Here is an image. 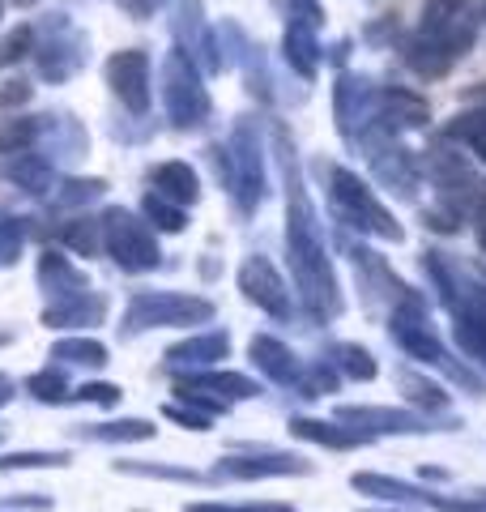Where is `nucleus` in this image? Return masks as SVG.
<instances>
[{"label": "nucleus", "mask_w": 486, "mask_h": 512, "mask_svg": "<svg viewBox=\"0 0 486 512\" xmlns=\"http://www.w3.org/2000/svg\"><path fill=\"white\" fill-rule=\"evenodd\" d=\"M218 158V175H226V188L243 214L261 210L265 197H269V175H265V146H261V133H256L252 120H239L226 150L214 146Z\"/></svg>", "instance_id": "3"}, {"label": "nucleus", "mask_w": 486, "mask_h": 512, "mask_svg": "<svg viewBox=\"0 0 486 512\" xmlns=\"http://www.w3.org/2000/svg\"><path fill=\"white\" fill-rule=\"evenodd\" d=\"M282 171H286V256H290V278L299 286V299L312 320H333L342 312V286H337L329 244H324L316 205L307 197L299 158L290 146H282Z\"/></svg>", "instance_id": "1"}, {"label": "nucleus", "mask_w": 486, "mask_h": 512, "mask_svg": "<svg viewBox=\"0 0 486 512\" xmlns=\"http://www.w3.org/2000/svg\"><path fill=\"white\" fill-rule=\"evenodd\" d=\"M141 210H145V218H150L158 231H171V235H175V231H184V222H188L184 205H175V201H167V197H158L154 188L145 192V205H141Z\"/></svg>", "instance_id": "37"}, {"label": "nucleus", "mask_w": 486, "mask_h": 512, "mask_svg": "<svg viewBox=\"0 0 486 512\" xmlns=\"http://www.w3.org/2000/svg\"><path fill=\"white\" fill-rule=\"evenodd\" d=\"M248 355H252V363L261 367V372L273 380V384H299V376H303V359L290 350L286 342H278V338H269V333H261V338H252V346H248Z\"/></svg>", "instance_id": "22"}, {"label": "nucleus", "mask_w": 486, "mask_h": 512, "mask_svg": "<svg viewBox=\"0 0 486 512\" xmlns=\"http://www.w3.org/2000/svg\"><path fill=\"white\" fill-rule=\"evenodd\" d=\"M13 393H18V384H13L5 372H0V406H9V402H13Z\"/></svg>", "instance_id": "52"}, {"label": "nucleus", "mask_w": 486, "mask_h": 512, "mask_svg": "<svg viewBox=\"0 0 486 512\" xmlns=\"http://www.w3.org/2000/svg\"><path fill=\"white\" fill-rule=\"evenodd\" d=\"M107 86L133 116H145V111H150V56H145L141 47L116 52L107 60Z\"/></svg>", "instance_id": "15"}, {"label": "nucleus", "mask_w": 486, "mask_h": 512, "mask_svg": "<svg viewBox=\"0 0 486 512\" xmlns=\"http://www.w3.org/2000/svg\"><path fill=\"white\" fill-rule=\"evenodd\" d=\"M295 389H299L303 397H324V393H333V389H337V372H333V363H307Z\"/></svg>", "instance_id": "41"}, {"label": "nucleus", "mask_w": 486, "mask_h": 512, "mask_svg": "<svg viewBox=\"0 0 486 512\" xmlns=\"http://www.w3.org/2000/svg\"><path fill=\"white\" fill-rule=\"evenodd\" d=\"M401 389L414 406H427V410H448V393L440 389L435 380L418 376V372H401Z\"/></svg>", "instance_id": "39"}, {"label": "nucleus", "mask_w": 486, "mask_h": 512, "mask_svg": "<svg viewBox=\"0 0 486 512\" xmlns=\"http://www.w3.org/2000/svg\"><path fill=\"white\" fill-rule=\"evenodd\" d=\"M350 487L359 495H376L388 504H431V491L418 483H405V478H388V474H354Z\"/></svg>", "instance_id": "27"}, {"label": "nucleus", "mask_w": 486, "mask_h": 512, "mask_svg": "<svg viewBox=\"0 0 486 512\" xmlns=\"http://www.w3.org/2000/svg\"><path fill=\"white\" fill-rule=\"evenodd\" d=\"M22 103H30V86L22 82H0V111H13V107H22Z\"/></svg>", "instance_id": "50"}, {"label": "nucleus", "mask_w": 486, "mask_h": 512, "mask_svg": "<svg viewBox=\"0 0 486 512\" xmlns=\"http://www.w3.org/2000/svg\"><path fill=\"white\" fill-rule=\"evenodd\" d=\"M13 5H22V9H30V5H39V0H13Z\"/></svg>", "instance_id": "55"}, {"label": "nucleus", "mask_w": 486, "mask_h": 512, "mask_svg": "<svg viewBox=\"0 0 486 512\" xmlns=\"http://www.w3.org/2000/svg\"><path fill=\"white\" fill-rule=\"evenodd\" d=\"M282 56H286V64H290V69H295L299 77H307V82H312V77L320 73L316 26L290 18V22H286V35H282Z\"/></svg>", "instance_id": "26"}, {"label": "nucleus", "mask_w": 486, "mask_h": 512, "mask_svg": "<svg viewBox=\"0 0 486 512\" xmlns=\"http://www.w3.org/2000/svg\"><path fill=\"white\" fill-rule=\"evenodd\" d=\"M103 252L124 274H150L162 265V248L150 222H141L133 210H107L103 218Z\"/></svg>", "instance_id": "8"}, {"label": "nucleus", "mask_w": 486, "mask_h": 512, "mask_svg": "<svg viewBox=\"0 0 486 512\" xmlns=\"http://www.w3.org/2000/svg\"><path fill=\"white\" fill-rule=\"evenodd\" d=\"M478 495H482V500H486V491H478Z\"/></svg>", "instance_id": "57"}, {"label": "nucleus", "mask_w": 486, "mask_h": 512, "mask_svg": "<svg viewBox=\"0 0 486 512\" xmlns=\"http://www.w3.org/2000/svg\"><path fill=\"white\" fill-rule=\"evenodd\" d=\"M290 436H299V440H307V444H320V448H337V453L371 444V436H363L359 427L337 423V419H307V414L290 419Z\"/></svg>", "instance_id": "21"}, {"label": "nucleus", "mask_w": 486, "mask_h": 512, "mask_svg": "<svg viewBox=\"0 0 486 512\" xmlns=\"http://www.w3.org/2000/svg\"><path fill=\"white\" fill-rule=\"evenodd\" d=\"M359 141L367 150V163H371V171H376V180L384 188L401 192V197H410V192L418 188V167H414V154L393 137V128H384L376 120Z\"/></svg>", "instance_id": "10"}, {"label": "nucleus", "mask_w": 486, "mask_h": 512, "mask_svg": "<svg viewBox=\"0 0 486 512\" xmlns=\"http://www.w3.org/2000/svg\"><path fill=\"white\" fill-rule=\"evenodd\" d=\"M367 512H401V508H367Z\"/></svg>", "instance_id": "56"}, {"label": "nucleus", "mask_w": 486, "mask_h": 512, "mask_svg": "<svg viewBox=\"0 0 486 512\" xmlns=\"http://www.w3.org/2000/svg\"><path fill=\"white\" fill-rule=\"evenodd\" d=\"M120 389H116V384H81V389H73L69 393V402H90V406H120Z\"/></svg>", "instance_id": "46"}, {"label": "nucleus", "mask_w": 486, "mask_h": 512, "mask_svg": "<svg viewBox=\"0 0 486 512\" xmlns=\"http://www.w3.org/2000/svg\"><path fill=\"white\" fill-rule=\"evenodd\" d=\"M35 52V26H18L9 30L5 39H0V69H9V64H18L22 56Z\"/></svg>", "instance_id": "43"}, {"label": "nucleus", "mask_w": 486, "mask_h": 512, "mask_svg": "<svg viewBox=\"0 0 486 512\" xmlns=\"http://www.w3.org/2000/svg\"><path fill=\"white\" fill-rule=\"evenodd\" d=\"M35 60H39V77L43 82H69V77L86 64V35L64 18V13H56V22H47V39L35 43Z\"/></svg>", "instance_id": "11"}, {"label": "nucleus", "mask_w": 486, "mask_h": 512, "mask_svg": "<svg viewBox=\"0 0 486 512\" xmlns=\"http://www.w3.org/2000/svg\"><path fill=\"white\" fill-rule=\"evenodd\" d=\"M329 197H333V210L342 214V222L354 227L359 235L384 239V244H401L405 239L401 222L384 210L380 197L367 188V180H359L350 167H333L329 171Z\"/></svg>", "instance_id": "4"}, {"label": "nucleus", "mask_w": 486, "mask_h": 512, "mask_svg": "<svg viewBox=\"0 0 486 512\" xmlns=\"http://www.w3.org/2000/svg\"><path fill=\"white\" fill-rule=\"evenodd\" d=\"M162 103H167V120L175 128H201L209 120V111H214L209 90H205V73L180 47L162 60Z\"/></svg>", "instance_id": "7"}, {"label": "nucleus", "mask_w": 486, "mask_h": 512, "mask_svg": "<svg viewBox=\"0 0 486 512\" xmlns=\"http://www.w3.org/2000/svg\"><path fill=\"white\" fill-rule=\"evenodd\" d=\"M239 291H243V299L256 303V308L273 320H290V312H295L290 286L278 269H273L269 256H248V261L239 265Z\"/></svg>", "instance_id": "12"}, {"label": "nucleus", "mask_w": 486, "mask_h": 512, "mask_svg": "<svg viewBox=\"0 0 486 512\" xmlns=\"http://www.w3.org/2000/svg\"><path fill=\"white\" fill-rule=\"evenodd\" d=\"M478 248L486 252V218H482V227H478Z\"/></svg>", "instance_id": "54"}, {"label": "nucleus", "mask_w": 486, "mask_h": 512, "mask_svg": "<svg viewBox=\"0 0 486 512\" xmlns=\"http://www.w3.org/2000/svg\"><path fill=\"white\" fill-rule=\"evenodd\" d=\"M329 363L337 367V372H346L350 380H376V359H371V350L359 346V342H337L329 350Z\"/></svg>", "instance_id": "32"}, {"label": "nucleus", "mask_w": 486, "mask_h": 512, "mask_svg": "<svg viewBox=\"0 0 486 512\" xmlns=\"http://www.w3.org/2000/svg\"><path fill=\"white\" fill-rule=\"evenodd\" d=\"M175 39H180V52L197 64L201 73H222V52L214 30L201 18V0H180V18H175Z\"/></svg>", "instance_id": "17"}, {"label": "nucleus", "mask_w": 486, "mask_h": 512, "mask_svg": "<svg viewBox=\"0 0 486 512\" xmlns=\"http://www.w3.org/2000/svg\"><path fill=\"white\" fill-rule=\"evenodd\" d=\"M5 504H13V508H47L52 500H35V495H5Z\"/></svg>", "instance_id": "51"}, {"label": "nucleus", "mask_w": 486, "mask_h": 512, "mask_svg": "<svg viewBox=\"0 0 486 512\" xmlns=\"http://www.w3.org/2000/svg\"><path fill=\"white\" fill-rule=\"evenodd\" d=\"M22 248H26V227H22V218H0V269L18 265Z\"/></svg>", "instance_id": "42"}, {"label": "nucleus", "mask_w": 486, "mask_h": 512, "mask_svg": "<svg viewBox=\"0 0 486 512\" xmlns=\"http://www.w3.org/2000/svg\"><path fill=\"white\" fill-rule=\"evenodd\" d=\"M162 5H167V0H133V9L141 13V18H150V13H158Z\"/></svg>", "instance_id": "53"}, {"label": "nucleus", "mask_w": 486, "mask_h": 512, "mask_svg": "<svg viewBox=\"0 0 486 512\" xmlns=\"http://www.w3.org/2000/svg\"><path fill=\"white\" fill-rule=\"evenodd\" d=\"M333 120L337 133L346 141H359L371 124H376V90H371L367 77L342 73L333 86Z\"/></svg>", "instance_id": "13"}, {"label": "nucleus", "mask_w": 486, "mask_h": 512, "mask_svg": "<svg viewBox=\"0 0 486 512\" xmlns=\"http://www.w3.org/2000/svg\"><path fill=\"white\" fill-rule=\"evenodd\" d=\"M162 414H167L171 423L188 427V431H209V423H214V419H209V414H201L197 406H188V402H171V406L162 410Z\"/></svg>", "instance_id": "47"}, {"label": "nucleus", "mask_w": 486, "mask_h": 512, "mask_svg": "<svg viewBox=\"0 0 486 512\" xmlns=\"http://www.w3.org/2000/svg\"><path fill=\"white\" fill-rule=\"evenodd\" d=\"M388 333H393V342L405 350L410 359H418V363H427V367H440V372H448L452 380H461V384H469L474 393H482V380L469 372L465 363H457L444 350V342L431 333V325H427V308H423V299L418 303H401V308H393V320H388Z\"/></svg>", "instance_id": "5"}, {"label": "nucleus", "mask_w": 486, "mask_h": 512, "mask_svg": "<svg viewBox=\"0 0 486 512\" xmlns=\"http://www.w3.org/2000/svg\"><path fill=\"white\" fill-rule=\"evenodd\" d=\"M103 316H107V299L103 295H73V299H60V303H47V312H43V325L47 329H77V325H103Z\"/></svg>", "instance_id": "24"}, {"label": "nucleus", "mask_w": 486, "mask_h": 512, "mask_svg": "<svg viewBox=\"0 0 486 512\" xmlns=\"http://www.w3.org/2000/svg\"><path fill=\"white\" fill-rule=\"evenodd\" d=\"M60 239H64V248H73L77 256H99L103 252V222L73 218L60 227Z\"/></svg>", "instance_id": "35"}, {"label": "nucleus", "mask_w": 486, "mask_h": 512, "mask_svg": "<svg viewBox=\"0 0 486 512\" xmlns=\"http://www.w3.org/2000/svg\"><path fill=\"white\" fill-rule=\"evenodd\" d=\"M39 137L52 141V158H81L90 146L86 128L73 116H39Z\"/></svg>", "instance_id": "28"}, {"label": "nucleus", "mask_w": 486, "mask_h": 512, "mask_svg": "<svg viewBox=\"0 0 486 512\" xmlns=\"http://www.w3.org/2000/svg\"><path fill=\"white\" fill-rule=\"evenodd\" d=\"M39 286H43V295L52 299V303L73 299V295H86V291H90L86 274H81V269H77L64 252H52V248H47V252L39 256Z\"/></svg>", "instance_id": "20"}, {"label": "nucleus", "mask_w": 486, "mask_h": 512, "mask_svg": "<svg viewBox=\"0 0 486 512\" xmlns=\"http://www.w3.org/2000/svg\"><path fill=\"white\" fill-rule=\"evenodd\" d=\"M469 0H423V30H444L452 18H461Z\"/></svg>", "instance_id": "45"}, {"label": "nucleus", "mask_w": 486, "mask_h": 512, "mask_svg": "<svg viewBox=\"0 0 486 512\" xmlns=\"http://www.w3.org/2000/svg\"><path fill=\"white\" fill-rule=\"evenodd\" d=\"M5 175L13 184H18L22 192H30V197H43V192H52V158H43V154H13V163L5 167Z\"/></svg>", "instance_id": "29"}, {"label": "nucleus", "mask_w": 486, "mask_h": 512, "mask_svg": "<svg viewBox=\"0 0 486 512\" xmlns=\"http://www.w3.org/2000/svg\"><path fill=\"white\" fill-rule=\"evenodd\" d=\"M180 397H214V402H248V397H261V384L243 372H192L175 384Z\"/></svg>", "instance_id": "18"}, {"label": "nucleus", "mask_w": 486, "mask_h": 512, "mask_svg": "<svg viewBox=\"0 0 486 512\" xmlns=\"http://www.w3.org/2000/svg\"><path fill=\"white\" fill-rule=\"evenodd\" d=\"M214 320V303L201 295H180V291H141L128 299L124 308V333H145V329H188V325H209Z\"/></svg>", "instance_id": "6"}, {"label": "nucleus", "mask_w": 486, "mask_h": 512, "mask_svg": "<svg viewBox=\"0 0 486 512\" xmlns=\"http://www.w3.org/2000/svg\"><path fill=\"white\" fill-rule=\"evenodd\" d=\"M26 393L35 397V402H47V406H64L69 402V380H64L60 372H35V376H26Z\"/></svg>", "instance_id": "40"}, {"label": "nucleus", "mask_w": 486, "mask_h": 512, "mask_svg": "<svg viewBox=\"0 0 486 512\" xmlns=\"http://www.w3.org/2000/svg\"><path fill=\"white\" fill-rule=\"evenodd\" d=\"M69 453L64 448H18V453H5L0 457V474H9V470H64L69 466Z\"/></svg>", "instance_id": "33"}, {"label": "nucleus", "mask_w": 486, "mask_h": 512, "mask_svg": "<svg viewBox=\"0 0 486 512\" xmlns=\"http://www.w3.org/2000/svg\"><path fill=\"white\" fill-rule=\"evenodd\" d=\"M39 141V120L30 116H5L0 120V154H22Z\"/></svg>", "instance_id": "36"}, {"label": "nucleus", "mask_w": 486, "mask_h": 512, "mask_svg": "<svg viewBox=\"0 0 486 512\" xmlns=\"http://www.w3.org/2000/svg\"><path fill=\"white\" fill-rule=\"evenodd\" d=\"M231 355V338L226 333H197V338H184L167 350V367H188V372H201V367H214L218 359Z\"/></svg>", "instance_id": "23"}, {"label": "nucleus", "mask_w": 486, "mask_h": 512, "mask_svg": "<svg viewBox=\"0 0 486 512\" xmlns=\"http://www.w3.org/2000/svg\"><path fill=\"white\" fill-rule=\"evenodd\" d=\"M52 359L69 363V367H103L107 363V346L94 342V338H60L52 346Z\"/></svg>", "instance_id": "34"}, {"label": "nucleus", "mask_w": 486, "mask_h": 512, "mask_svg": "<svg viewBox=\"0 0 486 512\" xmlns=\"http://www.w3.org/2000/svg\"><path fill=\"white\" fill-rule=\"evenodd\" d=\"M286 474H312V461L295 457V453H235L222 457L209 478L218 483H256V478H286Z\"/></svg>", "instance_id": "14"}, {"label": "nucleus", "mask_w": 486, "mask_h": 512, "mask_svg": "<svg viewBox=\"0 0 486 512\" xmlns=\"http://www.w3.org/2000/svg\"><path fill=\"white\" fill-rule=\"evenodd\" d=\"M427 175H431V184L440 188V201H444V210L452 218H469V214H486V180L465 163L461 154H452L444 146H435L427 154Z\"/></svg>", "instance_id": "9"}, {"label": "nucleus", "mask_w": 486, "mask_h": 512, "mask_svg": "<svg viewBox=\"0 0 486 512\" xmlns=\"http://www.w3.org/2000/svg\"><path fill=\"white\" fill-rule=\"evenodd\" d=\"M150 188L158 192V197L184 205V210L201 201V180H197V171H192L188 163H180V158H171V163H158V167L150 171Z\"/></svg>", "instance_id": "25"}, {"label": "nucleus", "mask_w": 486, "mask_h": 512, "mask_svg": "<svg viewBox=\"0 0 486 512\" xmlns=\"http://www.w3.org/2000/svg\"><path fill=\"white\" fill-rule=\"evenodd\" d=\"M376 120L384 128H423L431 120V107L423 94H414L405 86H388L376 94Z\"/></svg>", "instance_id": "19"}, {"label": "nucleus", "mask_w": 486, "mask_h": 512, "mask_svg": "<svg viewBox=\"0 0 486 512\" xmlns=\"http://www.w3.org/2000/svg\"><path fill=\"white\" fill-rule=\"evenodd\" d=\"M184 512H290V504L256 500V504H188Z\"/></svg>", "instance_id": "48"}, {"label": "nucleus", "mask_w": 486, "mask_h": 512, "mask_svg": "<svg viewBox=\"0 0 486 512\" xmlns=\"http://www.w3.org/2000/svg\"><path fill=\"white\" fill-rule=\"evenodd\" d=\"M158 427L150 419H120V423H94L81 427V440H99V444H141L154 440Z\"/></svg>", "instance_id": "30"}, {"label": "nucleus", "mask_w": 486, "mask_h": 512, "mask_svg": "<svg viewBox=\"0 0 486 512\" xmlns=\"http://www.w3.org/2000/svg\"><path fill=\"white\" fill-rule=\"evenodd\" d=\"M427 508H440V512H486V500L474 491V495H465V500H448V495H435L431 491V504Z\"/></svg>", "instance_id": "49"}, {"label": "nucleus", "mask_w": 486, "mask_h": 512, "mask_svg": "<svg viewBox=\"0 0 486 512\" xmlns=\"http://www.w3.org/2000/svg\"><path fill=\"white\" fill-rule=\"evenodd\" d=\"M116 470L141 474V478H175V483H201V478H205V474L184 470V466H145V461H116Z\"/></svg>", "instance_id": "44"}, {"label": "nucleus", "mask_w": 486, "mask_h": 512, "mask_svg": "<svg viewBox=\"0 0 486 512\" xmlns=\"http://www.w3.org/2000/svg\"><path fill=\"white\" fill-rule=\"evenodd\" d=\"M107 192L103 180H64L60 188H52V205H60V210H73V205H90V201H99Z\"/></svg>", "instance_id": "38"}, {"label": "nucleus", "mask_w": 486, "mask_h": 512, "mask_svg": "<svg viewBox=\"0 0 486 512\" xmlns=\"http://www.w3.org/2000/svg\"><path fill=\"white\" fill-rule=\"evenodd\" d=\"M423 269L431 274L435 291H440L444 308L452 312V333H457V346L469 359H478L486 367V286L474 282L461 269H452L444 261V252H427Z\"/></svg>", "instance_id": "2"}, {"label": "nucleus", "mask_w": 486, "mask_h": 512, "mask_svg": "<svg viewBox=\"0 0 486 512\" xmlns=\"http://www.w3.org/2000/svg\"><path fill=\"white\" fill-rule=\"evenodd\" d=\"M444 137L461 141V146L486 167V111H457V116L448 120V128H444Z\"/></svg>", "instance_id": "31"}, {"label": "nucleus", "mask_w": 486, "mask_h": 512, "mask_svg": "<svg viewBox=\"0 0 486 512\" xmlns=\"http://www.w3.org/2000/svg\"><path fill=\"white\" fill-rule=\"evenodd\" d=\"M337 423L359 427L363 436H418V431H435L431 414L418 410H393V406H342Z\"/></svg>", "instance_id": "16"}]
</instances>
